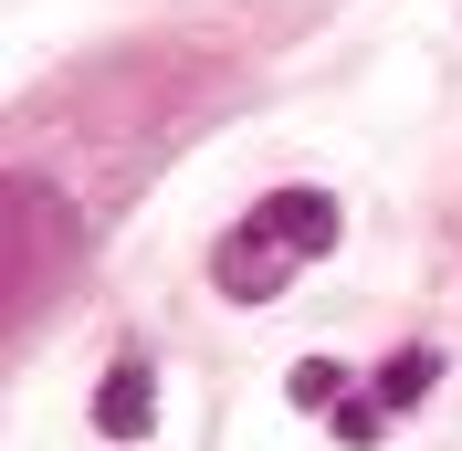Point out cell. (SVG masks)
Segmentation results:
<instances>
[{
    "label": "cell",
    "mask_w": 462,
    "mask_h": 451,
    "mask_svg": "<svg viewBox=\"0 0 462 451\" xmlns=\"http://www.w3.org/2000/svg\"><path fill=\"white\" fill-rule=\"evenodd\" d=\"M147 430H158V357L126 346L106 367V389H95V441H147Z\"/></svg>",
    "instance_id": "cell-3"
},
{
    "label": "cell",
    "mask_w": 462,
    "mask_h": 451,
    "mask_svg": "<svg viewBox=\"0 0 462 451\" xmlns=\"http://www.w3.org/2000/svg\"><path fill=\"white\" fill-rule=\"evenodd\" d=\"M284 242H273V231L263 221H242V231H221V253H210V283H221L231 305H273V294H284Z\"/></svg>",
    "instance_id": "cell-2"
},
{
    "label": "cell",
    "mask_w": 462,
    "mask_h": 451,
    "mask_svg": "<svg viewBox=\"0 0 462 451\" xmlns=\"http://www.w3.org/2000/svg\"><path fill=\"white\" fill-rule=\"evenodd\" d=\"M284 399H294V410H337V399H346V367L337 357H294L284 367Z\"/></svg>",
    "instance_id": "cell-5"
},
{
    "label": "cell",
    "mask_w": 462,
    "mask_h": 451,
    "mask_svg": "<svg viewBox=\"0 0 462 451\" xmlns=\"http://www.w3.org/2000/svg\"><path fill=\"white\" fill-rule=\"evenodd\" d=\"M431 389H441V346H400V357L378 367V399H389V410H420Z\"/></svg>",
    "instance_id": "cell-4"
},
{
    "label": "cell",
    "mask_w": 462,
    "mask_h": 451,
    "mask_svg": "<svg viewBox=\"0 0 462 451\" xmlns=\"http://www.w3.org/2000/svg\"><path fill=\"white\" fill-rule=\"evenodd\" d=\"M378 420H389V399H378V389H368V399H337V441H346V451H368Z\"/></svg>",
    "instance_id": "cell-6"
},
{
    "label": "cell",
    "mask_w": 462,
    "mask_h": 451,
    "mask_svg": "<svg viewBox=\"0 0 462 451\" xmlns=\"http://www.w3.org/2000/svg\"><path fill=\"white\" fill-rule=\"evenodd\" d=\"M253 221L273 231L294 262H316V253H337V242H346V199H337V189H305V179H294V189L253 199Z\"/></svg>",
    "instance_id": "cell-1"
}]
</instances>
